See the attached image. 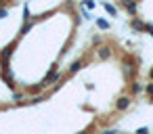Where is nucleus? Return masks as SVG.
Instances as JSON below:
<instances>
[{
  "label": "nucleus",
  "mask_w": 153,
  "mask_h": 134,
  "mask_svg": "<svg viewBox=\"0 0 153 134\" xmlns=\"http://www.w3.org/2000/svg\"><path fill=\"white\" fill-rule=\"evenodd\" d=\"M130 105H132V96L130 94H124V96H120L115 101V111H126Z\"/></svg>",
  "instance_id": "nucleus-1"
},
{
  "label": "nucleus",
  "mask_w": 153,
  "mask_h": 134,
  "mask_svg": "<svg viewBox=\"0 0 153 134\" xmlns=\"http://www.w3.org/2000/svg\"><path fill=\"white\" fill-rule=\"evenodd\" d=\"M128 25H130L132 30H136L138 34H145V23L140 21V17H132V19L128 21Z\"/></svg>",
  "instance_id": "nucleus-2"
},
{
  "label": "nucleus",
  "mask_w": 153,
  "mask_h": 134,
  "mask_svg": "<svg viewBox=\"0 0 153 134\" xmlns=\"http://www.w3.org/2000/svg\"><path fill=\"white\" fill-rule=\"evenodd\" d=\"M84 65H86V59H78V61H74V63L69 65L67 73H69V76H74V73H78V71H80V69H82Z\"/></svg>",
  "instance_id": "nucleus-3"
},
{
  "label": "nucleus",
  "mask_w": 153,
  "mask_h": 134,
  "mask_svg": "<svg viewBox=\"0 0 153 134\" xmlns=\"http://www.w3.org/2000/svg\"><path fill=\"white\" fill-rule=\"evenodd\" d=\"M97 55H99L101 61H105V59H109V57L113 55V50H111V46H101V48L97 50Z\"/></svg>",
  "instance_id": "nucleus-4"
},
{
  "label": "nucleus",
  "mask_w": 153,
  "mask_h": 134,
  "mask_svg": "<svg viewBox=\"0 0 153 134\" xmlns=\"http://www.w3.org/2000/svg\"><path fill=\"white\" fill-rule=\"evenodd\" d=\"M101 7L107 11V15H111V17L117 15V7H115V4H111V2H101Z\"/></svg>",
  "instance_id": "nucleus-5"
},
{
  "label": "nucleus",
  "mask_w": 153,
  "mask_h": 134,
  "mask_svg": "<svg viewBox=\"0 0 153 134\" xmlns=\"http://www.w3.org/2000/svg\"><path fill=\"white\" fill-rule=\"evenodd\" d=\"M97 27H99V30H103V32H107V30L111 27V23H109L107 19H103V17H99V19H97Z\"/></svg>",
  "instance_id": "nucleus-6"
},
{
  "label": "nucleus",
  "mask_w": 153,
  "mask_h": 134,
  "mask_svg": "<svg viewBox=\"0 0 153 134\" xmlns=\"http://www.w3.org/2000/svg\"><path fill=\"white\" fill-rule=\"evenodd\" d=\"M140 90H143V86H140L138 82H132V84H130V96H134V94H138Z\"/></svg>",
  "instance_id": "nucleus-7"
},
{
  "label": "nucleus",
  "mask_w": 153,
  "mask_h": 134,
  "mask_svg": "<svg viewBox=\"0 0 153 134\" xmlns=\"http://www.w3.org/2000/svg\"><path fill=\"white\" fill-rule=\"evenodd\" d=\"M143 90H145V94H147V98H151V96H153V82H149V84H145V88H143Z\"/></svg>",
  "instance_id": "nucleus-8"
},
{
  "label": "nucleus",
  "mask_w": 153,
  "mask_h": 134,
  "mask_svg": "<svg viewBox=\"0 0 153 134\" xmlns=\"http://www.w3.org/2000/svg\"><path fill=\"white\" fill-rule=\"evenodd\" d=\"M44 98H46V96H44V94H40V96H32V98H30V101H25V103H32V105H38V103H42Z\"/></svg>",
  "instance_id": "nucleus-9"
},
{
  "label": "nucleus",
  "mask_w": 153,
  "mask_h": 134,
  "mask_svg": "<svg viewBox=\"0 0 153 134\" xmlns=\"http://www.w3.org/2000/svg\"><path fill=\"white\" fill-rule=\"evenodd\" d=\"M13 101H17V103H23V92H19V90H13Z\"/></svg>",
  "instance_id": "nucleus-10"
},
{
  "label": "nucleus",
  "mask_w": 153,
  "mask_h": 134,
  "mask_svg": "<svg viewBox=\"0 0 153 134\" xmlns=\"http://www.w3.org/2000/svg\"><path fill=\"white\" fill-rule=\"evenodd\" d=\"M7 13H9V9H7V7H0V19H4V17H7Z\"/></svg>",
  "instance_id": "nucleus-11"
},
{
  "label": "nucleus",
  "mask_w": 153,
  "mask_h": 134,
  "mask_svg": "<svg viewBox=\"0 0 153 134\" xmlns=\"http://www.w3.org/2000/svg\"><path fill=\"white\" fill-rule=\"evenodd\" d=\"M136 134H151V132H149V128H145V126H143V128H138V130H136Z\"/></svg>",
  "instance_id": "nucleus-12"
},
{
  "label": "nucleus",
  "mask_w": 153,
  "mask_h": 134,
  "mask_svg": "<svg viewBox=\"0 0 153 134\" xmlns=\"http://www.w3.org/2000/svg\"><path fill=\"white\" fill-rule=\"evenodd\" d=\"M82 19H86V21H88V19H90V13H88V11H82Z\"/></svg>",
  "instance_id": "nucleus-13"
},
{
  "label": "nucleus",
  "mask_w": 153,
  "mask_h": 134,
  "mask_svg": "<svg viewBox=\"0 0 153 134\" xmlns=\"http://www.w3.org/2000/svg\"><path fill=\"white\" fill-rule=\"evenodd\" d=\"M103 134H120V132H117V130H113V128H109V130H105Z\"/></svg>",
  "instance_id": "nucleus-14"
},
{
  "label": "nucleus",
  "mask_w": 153,
  "mask_h": 134,
  "mask_svg": "<svg viewBox=\"0 0 153 134\" xmlns=\"http://www.w3.org/2000/svg\"><path fill=\"white\" fill-rule=\"evenodd\" d=\"M78 134H90V132H88V130H82V132H78Z\"/></svg>",
  "instance_id": "nucleus-15"
}]
</instances>
